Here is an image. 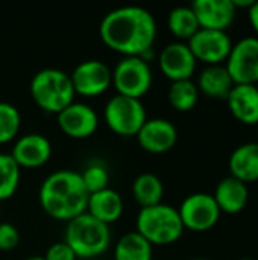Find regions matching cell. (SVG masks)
Masks as SVG:
<instances>
[{"instance_id": "obj_1", "label": "cell", "mask_w": 258, "mask_h": 260, "mask_svg": "<svg viewBox=\"0 0 258 260\" xmlns=\"http://www.w3.org/2000/svg\"><path fill=\"white\" fill-rule=\"evenodd\" d=\"M99 34L106 47L125 58H144L155 43L157 23L154 15L141 6H122L103 17Z\"/></svg>"}, {"instance_id": "obj_2", "label": "cell", "mask_w": 258, "mask_h": 260, "mask_svg": "<svg viewBox=\"0 0 258 260\" xmlns=\"http://www.w3.org/2000/svg\"><path fill=\"white\" fill-rule=\"evenodd\" d=\"M88 197L81 175L68 169L52 172L43 181L38 193L43 210L50 218L65 222L85 213Z\"/></svg>"}, {"instance_id": "obj_3", "label": "cell", "mask_w": 258, "mask_h": 260, "mask_svg": "<svg viewBox=\"0 0 258 260\" xmlns=\"http://www.w3.org/2000/svg\"><path fill=\"white\" fill-rule=\"evenodd\" d=\"M75 94L70 75L59 69H43L30 81V96L46 113L59 114L75 102Z\"/></svg>"}, {"instance_id": "obj_4", "label": "cell", "mask_w": 258, "mask_h": 260, "mask_svg": "<svg viewBox=\"0 0 258 260\" xmlns=\"http://www.w3.org/2000/svg\"><path fill=\"white\" fill-rule=\"evenodd\" d=\"M64 242L75 251L78 259L97 257L109 247V225L94 219L85 212L67 222Z\"/></svg>"}, {"instance_id": "obj_5", "label": "cell", "mask_w": 258, "mask_h": 260, "mask_svg": "<svg viewBox=\"0 0 258 260\" xmlns=\"http://www.w3.org/2000/svg\"><path fill=\"white\" fill-rule=\"evenodd\" d=\"M135 222L137 233H140L151 245L175 244L184 233L178 209L163 203L140 209Z\"/></svg>"}, {"instance_id": "obj_6", "label": "cell", "mask_w": 258, "mask_h": 260, "mask_svg": "<svg viewBox=\"0 0 258 260\" xmlns=\"http://www.w3.org/2000/svg\"><path fill=\"white\" fill-rule=\"evenodd\" d=\"M103 119L108 128L117 136L135 137L148 120V116L140 99L116 94L106 102Z\"/></svg>"}, {"instance_id": "obj_7", "label": "cell", "mask_w": 258, "mask_h": 260, "mask_svg": "<svg viewBox=\"0 0 258 260\" xmlns=\"http://www.w3.org/2000/svg\"><path fill=\"white\" fill-rule=\"evenodd\" d=\"M152 70L141 56H126L113 70V85L117 94L140 99L152 87Z\"/></svg>"}, {"instance_id": "obj_8", "label": "cell", "mask_w": 258, "mask_h": 260, "mask_svg": "<svg viewBox=\"0 0 258 260\" xmlns=\"http://www.w3.org/2000/svg\"><path fill=\"white\" fill-rule=\"evenodd\" d=\"M178 213L182 221L184 230L187 229L198 233L211 230L220 218V210L213 195L204 192L189 195L181 203Z\"/></svg>"}, {"instance_id": "obj_9", "label": "cell", "mask_w": 258, "mask_h": 260, "mask_svg": "<svg viewBox=\"0 0 258 260\" xmlns=\"http://www.w3.org/2000/svg\"><path fill=\"white\" fill-rule=\"evenodd\" d=\"M225 67L236 85H257L258 82V38L245 37L236 44L225 61Z\"/></svg>"}, {"instance_id": "obj_10", "label": "cell", "mask_w": 258, "mask_h": 260, "mask_svg": "<svg viewBox=\"0 0 258 260\" xmlns=\"http://www.w3.org/2000/svg\"><path fill=\"white\" fill-rule=\"evenodd\" d=\"M187 46L196 61H202L207 66H219L227 61L233 49V41L227 32L199 29L187 41Z\"/></svg>"}, {"instance_id": "obj_11", "label": "cell", "mask_w": 258, "mask_h": 260, "mask_svg": "<svg viewBox=\"0 0 258 260\" xmlns=\"http://www.w3.org/2000/svg\"><path fill=\"white\" fill-rule=\"evenodd\" d=\"M70 79L76 94L94 98L109 88L113 84V72L99 59H87L75 67Z\"/></svg>"}, {"instance_id": "obj_12", "label": "cell", "mask_w": 258, "mask_h": 260, "mask_svg": "<svg viewBox=\"0 0 258 260\" xmlns=\"http://www.w3.org/2000/svg\"><path fill=\"white\" fill-rule=\"evenodd\" d=\"M56 117L59 129L67 137L76 140L91 137L99 126L97 113L90 105L82 102H71L59 114H56Z\"/></svg>"}, {"instance_id": "obj_13", "label": "cell", "mask_w": 258, "mask_h": 260, "mask_svg": "<svg viewBox=\"0 0 258 260\" xmlns=\"http://www.w3.org/2000/svg\"><path fill=\"white\" fill-rule=\"evenodd\" d=\"M160 69L172 82L187 81L196 70V58L189 49L187 43L175 41L167 44L160 53Z\"/></svg>"}, {"instance_id": "obj_14", "label": "cell", "mask_w": 258, "mask_h": 260, "mask_svg": "<svg viewBox=\"0 0 258 260\" xmlns=\"http://www.w3.org/2000/svg\"><path fill=\"white\" fill-rule=\"evenodd\" d=\"M141 149L151 154H164L170 151L178 140V131L167 119H148L135 136Z\"/></svg>"}, {"instance_id": "obj_15", "label": "cell", "mask_w": 258, "mask_h": 260, "mask_svg": "<svg viewBox=\"0 0 258 260\" xmlns=\"http://www.w3.org/2000/svg\"><path fill=\"white\" fill-rule=\"evenodd\" d=\"M192 9L201 29L222 32H227L237 14L233 0H196L192 3Z\"/></svg>"}, {"instance_id": "obj_16", "label": "cell", "mask_w": 258, "mask_h": 260, "mask_svg": "<svg viewBox=\"0 0 258 260\" xmlns=\"http://www.w3.org/2000/svg\"><path fill=\"white\" fill-rule=\"evenodd\" d=\"M15 163L21 168L33 169L46 165L52 155L50 140L38 133H29L20 137L11 152Z\"/></svg>"}, {"instance_id": "obj_17", "label": "cell", "mask_w": 258, "mask_h": 260, "mask_svg": "<svg viewBox=\"0 0 258 260\" xmlns=\"http://www.w3.org/2000/svg\"><path fill=\"white\" fill-rule=\"evenodd\" d=\"M231 114L243 125H258L257 85H234L227 98Z\"/></svg>"}, {"instance_id": "obj_18", "label": "cell", "mask_w": 258, "mask_h": 260, "mask_svg": "<svg viewBox=\"0 0 258 260\" xmlns=\"http://www.w3.org/2000/svg\"><path fill=\"white\" fill-rule=\"evenodd\" d=\"M213 198H214L220 213L237 215L246 207V204L249 201L248 184H245L240 180L230 175V177L220 180V183L216 186Z\"/></svg>"}, {"instance_id": "obj_19", "label": "cell", "mask_w": 258, "mask_h": 260, "mask_svg": "<svg viewBox=\"0 0 258 260\" xmlns=\"http://www.w3.org/2000/svg\"><path fill=\"white\" fill-rule=\"evenodd\" d=\"M123 209L125 206L122 197L116 190L106 187L88 197L85 212L91 215L94 219L109 225L120 219V216L123 215Z\"/></svg>"}, {"instance_id": "obj_20", "label": "cell", "mask_w": 258, "mask_h": 260, "mask_svg": "<svg viewBox=\"0 0 258 260\" xmlns=\"http://www.w3.org/2000/svg\"><path fill=\"white\" fill-rule=\"evenodd\" d=\"M231 177L245 184L258 181V142L243 143L236 148L228 161Z\"/></svg>"}, {"instance_id": "obj_21", "label": "cell", "mask_w": 258, "mask_h": 260, "mask_svg": "<svg viewBox=\"0 0 258 260\" xmlns=\"http://www.w3.org/2000/svg\"><path fill=\"white\" fill-rule=\"evenodd\" d=\"M234 81L231 79L228 70L225 66H207L199 78H198V90L202 91L205 96L213 98V99H220L227 101L228 94L231 93L234 87Z\"/></svg>"}, {"instance_id": "obj_22", "label": "cell", "mask_w": 258, "mask_h": 260, "mask_svg": "<svg viewBox=\"0 0 258 260\" xmlns=\"http://www.w3.org/2000/svg\"><path fill=\"white\" fill-rule=\"evenodd\" d=\"M132 197L141 209L161 204L164 197L163 181L155 174H141L132 183Z\"/></svg>"}, {"instance_id": "obj_23", "label": "cell", "mask_w": 258, "mask_h": 260, "mask_svg": "<svg viewBox=\"0 0 258 260\" xmlns=\"http://www.w3.org/2000/svg\"><path fill=\"white\" fill-rule=\"evenodd\" d=\"M114 260H152V245L140 233L129 232L117 241Z\"/></svg>"}, {"instance_id": "obj_24", "label": "cell", "mask_w": 258, "mask_h": 260, "mask_svg": "<svg viewBox=\"0 0 258 260\" xmlns=\"http://www.w3.org/2000/svg\"><path fill=\"white\" fill-rule=\"evenodd\" d=\"M167 27L181 41H189L201 29L192 6L173 8L167 17Z\"/></svg>"}, {"instance_id": "obj_25", "label": "cell", "mask_w": 258, "mask_h": 260, "mask_svg": "<svg viewBox=\"0 0 258 260\" xmlns=\"http://www.w3.org/2000/svg\"><path fill=\"white\" fill-rule=\"evenodd\" d=\"M167 98H169L170 105L176 111L187 113L196 107L198 99H199V90L192 79L176 81V82H172Z\"/></svg>"}, {"instance_id": "obj_26", "label": "cell", "mask_w": 258, "mask_h": 260, "mask_svg": "<svg viewBox=\"0 0 258 260\" xmlns=\"http://www.w3.org/2000/svg\"><path fill=\"white\" fill-rule=\"evenodd\" d=\"M20 183V166L11 154H0V201L15 195Z\"/></svg>"}, {"instance_id": "obj_27", "label": "cell", "mask_w": 258, "mask_h": 260, "mask_svg": "<svg viewBox=\"0 0 258 260\" xmlns=\"http://www.w3.org/2000/svg\"><path fill=\"white\" fill-rule=\"evenodd\" d=\"M21 125V116L15 105L0 102V145L14 140Z\"/></svg>"}, {"instance_id": "obj_28", "label": "cell", "mask_w": 258, "mask_h": 260, "mask_svg": "<svg viewBox=\"0 0 258 260\" xmlns=\"http://www.w3.org/2000/svg\"><path fill=\"white\" fill-rule=\"evenodd\" d=\"M81 175V180L88 192V195L91 193H96V192H100L103 189L108 187V183H109V174L106 171V168L100 163H93V165H88L84 172L79 174Z\"/></svg>"}, {"instance_id": "obj_29", "label": "cell", "mask_w": 258, "mask_h": 260, "mask_svg": "<svg viewBox=\"0 0 258 260\" xmlns=\"http://www.w3.org/2000/svg\"><path fill=\"white\" fill-rule=\"evenodd\" d=\"M18 244H20L18 230L12 224L0 221V251H11L17 248Z\"/></svg>"}, {"instance_id": "obj_30", "label": "cell", "mask_w": 258, "mask_h": 260, "mask_svg": "<svg viewBox=\"0 0 258 260\" xmlns=\"http://www.w3.org/2000/svg\"><path fill=\"white\" fill-rule=\"evenodd\" d=\"M44 260H76L75 251L65 242H56L50 245L44 254Z\"/></svg>"}, {"instance_id": "obj_31", "label": "cell", "mask_w": 258, "mask_h": 260, "mask_svg": "<svg viewBox=\"0 0 258 260\" xmlns=\"http://www.w3.org/2000/svg\"><path fill=\"white\" fill-rule=\"evenodd\" d=\"M248 17H249V21H251L258 38V2H254L252 6L248 9Z\"/></svg>"}, {"instance_id": "obj_32", "label": "cell", "mask_w": 258, "mask_h": 260, "mask_svg": "<svg viewBox=\"0 0 258 260\" xmlns=\"http://www.w3.org/2000/svg\"><path fill=\"white\" fill-rule=\"evenodd\" d=\"M233 3H234V6H236V9H249L251 6H252V3H254V0H233Z\"/></svg>"}, {"instance_id": "obj_33", "label": "cell", "mask_w": 258, "mask_h": 260, "mask_svg": "<svg viewBox=\"0 0 258 260\" xmlns=\"http://www.w3.org/2000/svg\"><path fill=\"white\" fill-rule=\"evenodd\" d=\"M26 260H44L43 257H38V256H33V257H29V259Z\"/></svg>"}, {"instance_id": "obj_34", "label": "cell", "mask_w": 258, "mask_h": 260, "mask_svg": "<svg viewBox=\"0 0 258 260\" xmlns=\"http://www.w3.org/2000/svg\"><path fill=\"white\" fill-rule=\"evenodd\" d=\"M240 260H254V259H249V257H245V259H240Z\"/></svg>"}, {"instance_id": "obj_35", "label": "cell", "mask_w": 258, "mask_h": 260, "mask_svg": "<svg viewBox=\"0 0 258 260\" xmlns=\"http://www.w3.org/2000/svg\"><path fill=\"white\" fill-rule=\"evenodd\" d=\"M192 260H208V259H192Z\"/></svg>"}, {"instance_id": "obj_36", "label": "cell", "mask_w": 258, "mask_h": 260, "mask_svg": "<svg viewBox=\"0 0 258 260\" xmlns=\"http://www.w3.org/2000/svg\"><path fill=\"white\" fill-rule=\"evenodd\" d=\"M0 219H2V209H0Z\"/></svg>"}, {"instance_id": "obj_37", "label": "cell", "mask_w": 258, "mask_h": 260, "mask_svg": "<svg viewBox=\"0 0 258 260\" xmlns=\"http://www.w3.org/2000/svg\"><path fill=\"white\" fill-rule=\"evenodd\" d=\"M257 88H258V82H257Z\"/></svg>"}]
</instances>
